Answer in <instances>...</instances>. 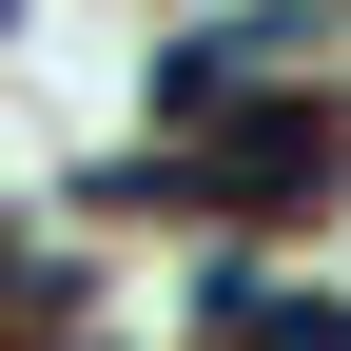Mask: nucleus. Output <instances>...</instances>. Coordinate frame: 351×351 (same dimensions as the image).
Listing matches in <instances>:
<instances>
[{"mask_svg": "<svg viewBox=\"0 0 351 351\" xmlns=\"http://www.w3.org/2000/svg\"><path fill=\"white\" fill-rule=\"evenodd\" d=\"M351 176V117L332 98H234V117H195V156H137L117 195H176V215H313Z\"/></svg>", "mask_w": 351, "mask_h": 351, "instance_id": "obj_1", "label": "nucleus"}]
</instances>
